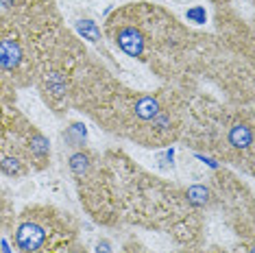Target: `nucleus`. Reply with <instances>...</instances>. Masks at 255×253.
<instances>
[{
  "label": "nucleus",
  "mask_w": 255,
  "mask_h": 253,
  "mask_svg": "<svg viewBox=\"0 0 255 253\" xmlns=\"http://www.w3.org/2000/svg\"><path fill=\"white\" fill-rule=\"evenodd\" d=\"M70 105L96 120L107 133L140 146L177 142L188 118V99L181 92L161 90L148 94L129 90L92 59L79 74Z\"/></svg>",
  "instance_id": "1"
},
{
  "label": "nucleus",
  "mask_w": 255,
  "mask_h": 253,
  "mask_svg": "<svg viewBox=\"0 0 255 253\" xmlns=\"http://www.w3.org/2000/svg\"><path fill=\"white\" fill-rule=\"evenodd\" d=\"M107 35L129 57L146 61L159 77H181V68L192 72L199 35L190 33L175 15L153 4L140 2L116 11L107 22Z\"/></svg>",
  "instance_id": "2"
},
{
  "label": "nucleus",
  "mask_w": 255,
  "mask_h": 253,
  "mask_svg": "<svg viewBox=\"0 0 255 253\" xmlns=\"http://www.w3.org/2000/svg\"><path fill=\"white\" fill-rule=\"evenodd\" d=\"M181 137L192 146L218 155L227 164L253 170V118L251 112L231 109L212 103L203 107L196 118H185Z\"/></svg>",
  "instance_id": "3"
},
{
  "label": "nucleus",
  "mask_w": 255,
  "mask_h": 253,
  "mask_svg": "<svg viewBox=\"0 0 255 253\" xmlns=\"http://www.w3.org/2000/svg\"><path fill=\"white\" fill-rule=\"evenodd\" d=\"M13 243L20 253H68L79 243V223L53 205H31L18 216Z\"/></svg>",
  "instance_id": "4"
},
{
  "label": "nucleus",
  "mask_w": 255,
  "mask_h": 253,
  "mask_svg": "<svg viewBox=\"0 0 255 253\" xmlns=\"http://www.w3.org/2000/svg\"><path fill=\"white\" fill-rule=\"evenodd\" d=\"M70 170L85 212L103 225L118 223L114 177L105 155L94 151H79L70 157Z\"/></svg>",
  "instance_id": "5"
},
{
  "label": "nucleus",
  "mask_w": 255,
  "mask_h": 253,
  "mask_svg": "<svg viewBox=\"0 0 255 253\" xmlns=\"http://www.w3.org/2000/svg\"><path fill=\"white\" fill-rule=\"evenodd\" d=\"M0 74L20 88L35 81L31 42L7 13H0Z\"/></svg>",
  "instance_id": "6"
},
{
  "label": "nucleus",
  "mask_w": 255,
  "mask_h": 253,
  "mask_svg": "<svg viewBox=\"0 0 255 253\" xmlns=\"http://www.w3.org/2000/svg\"><path fill=\"white\" fill-rule=\"evenodd\" d=\"M0 4L4 13L24 31L26 37L59 26L55 0H0Z\"/></svg>",
  "instance_id": "7"
},
{
  "label": "nucleus",
  "mask_w": 255,
  "mask_h": 253,
  "mask_svg": "<svg viewBox=\"0 0 255 253\" xmlns=\"http://www.w3.org/2000/svg\"><path fill=\"white\" fill-rule=\"evenodd\" d=\"M175 253H231V251H225L220 247H201V245H194V247H181L177 249Z\"/></svg>",
  "instance_id": "8"
},
{
  "label": "nucleus",
  "mask_w": 255,
  "mask_h": 253,
  "mask_svg": "<svg viewBox=\"0 0 255 253\" xmlns=\"http://www.w3.org/2000/svg\"><path fill=\"white\" fill-rule=\"evenodd\" d=\"M118 253H150V251L142 243H137V240H131V243H127Z\"/></svg>",
  "instance_id": "9"
},
{
  "label": "nucleus",
  "mask_w": 255,
  "mask_h": 253,
  "mask_svg": "<svg viewBox=\"0 0 255 253\" xmlns=\"http://www.w3.org/2000/svg\"><path fill=\"white\" fill-rule=\"evenodd\" d=\"M68 253H88V249H85V247L81 245V243H77V245H74V247H72V249L68 251Z\"/></svg>",
  "instance_id": "10"
},
{
  "label": "nucleus",
  "mask_w": 255,
  "mask_h": 253,
  "mask_svg": "<svg viewBox=\"0 0 255 253\" xmlns=\"http://www.w3.org/2000/svg\"><path fill=\"white\" fill-rule=\"evenodd\" d=\"M216 2H218V4H225V2H227V0H216Z\"/></svg>",
  "instance_id": "11"
}]
</instances>
